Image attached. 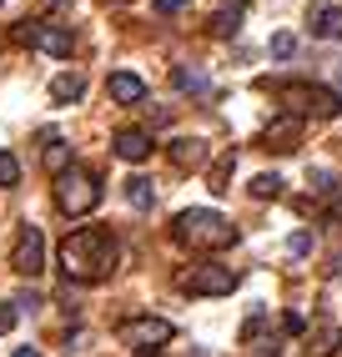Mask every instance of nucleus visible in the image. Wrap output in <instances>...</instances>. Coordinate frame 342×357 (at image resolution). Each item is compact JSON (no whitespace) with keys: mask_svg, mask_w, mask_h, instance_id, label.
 <instances>
[{"mask_svg":"<svg viewBox=\"0 0 342 357\" xmlns=\"http://www.w3.org/2000/svg\"><path fill=\"white\" fill-rule=\"evenodd\" d=\"M312 36L322 40H342V6H312Z\"/></svg>","mask_w":342,"mask_h":357,"instance_id":"nucleus-14","label":"nucleus"},{"mask_svg":"<svg viewBox=\"0 0 342 357\" xmlns=\"http://www.w3.org/2000/svg\"><path fill=\"white\" fill-rule=\"evenodd\" d=\"M241 10H247V0H227V6L216 10V15H211V36L232 40V36L241 31Z\"/></svg>","mask_w":342,"mask_h":357,"instance_id":"nucleus-15","label":"nucleus"},{"mask_svg":"<svg viewBox=\"0 0 342 357\" xmlns=\"http://www.w3.org/2000/svg\"><path fill=\"white\" fill-rule=\"evenodd\" d=\"M277 96H282V106H287V116H337L342 111V96L332 86H312V81H287V86H277Z\"/></svg>","mask_w":342,"mask_h":357,"instance_id":"nucleus-4","label":"nucleus"},{"mask_svg":"<svg viewBox=\"0 0 342 357\" xmlns=\"http://www.w3.org/2000/svg\"><path fill=\"white\" fill-rule=\"evenodd\" d=\"M121 261V242L111 227H76L61 242V272L70 282H106Z\"/></svg>","mask_w":342,"mask_h":357,"instance_id":"nucleus-1","label":"nucleus"},{"mask_svg":"<svg viewBox=\"0 0 342 357\" xmlns=\"http://www.w3.org/2000/svg\"><path fill=\"white\" fill-rule=\"evenodd\" d=\"M171 81H177V91H197V96L207 91V76H202V70H186V66L171 70Z\"/></svg>","mask_w":342,"mask_h":357,"instance_id":"nucleus-21","label":"nucleus"},{"mask_svg":"<svg viewBox=\"0 0 342 357\" xmlns=\"http://www.w3.org/2000/svg\"><path fill=\"white\" fill-rule=\"evenodd\" d=\"M106 91H111L116 106H141V101H146V81L136 76V70H111Z\"/></svg>","mask_w":342,"mask_h":357,"instance_id":"nucleus-10","label":"nucleus"},{"mask_svg":"<svg viewBox=\"0 0 342 357\" xmlns=\"http://www.w3.org/2000/svg\"><path fill=\"white\" fill-rule=\"evenodd\" d=\"M237 282L241 277L232 267H222V261H202V267H186L177 277V287L186 297H227V292H237Z\"/></svg>","mask_w":342,"mask_h":357,"instance_id":"nucleus-5","label":"nucleus"},{"mask_svg":"<svg viewBox=\"0 0 342 357\" xmlns=\"http://www.w3.org/2000/svg\"><path fill=\"white\" fill-rule=\"evenodd\" d=\"M86 96V76H81V70H61V76L51 81V101H81Z\"/></svg>","mask_w":342,"mask_h":357,"instance_id":"nucleus-16","label":"nucleus"},{"mask_svg":"<svg viewBox=\"0 0 342 357\" xmlns=\"http://www.w3.org/2000/svg\"><path fill=\"white\" fill-rule=\"evenodd\" d=\"M211 151H207V141L202 136H177L171 141V166H181V172H191V166H202Z\"/></svg>","mask_w":342,"mask_h":357,"instance_id":"nucleus-13","label":"nucleus"},{"mask_svg":"<svg viewBox=\"0 0 342 357\" xmlns=\"http://www.w3.org/2000/svg\"><path fill=\"white\" fill-rule=\"evenodd\" d=\"M282 327H287V332H307V317H302V312H287Z\"/></svg>","mask_w":342,"mask_h":357,"instance_id":"nucleus-26","label":"nucleus"},{"mask_svg":"<svg viewBox=\"0 0 342 357\" xmlns=\"http://www.w3.org/2000/svg\"><path fill=\"white\" fill-rule=\"evenodd\" d=\"M40 141H45V172H51V176H61L66 166H76V161H70V146L56 131H40Z\"/></svg>","mask_w":342,"mask_h":357,"instance_id":"nucleus-17","label":"nucleus"},{"mask_svg":"<svg viewBox=\"0 0 342 357\" xmlns=\"http://www.w3.org/2000/svg\"><path fill=\"white\" fill-rule=\"evenodd\" d=\"M272 56H277V61L297 56V36H292V31H277V36H272Z\"/></svg>","mask_w":342,"mask_h":357,"instance_id":"nucleus-22","label":"nucleus"},{"mask_svg":"<svg viewBox=\"0 0 342 357\" xmlns=\"http://www.w3.org/2000/svg\"><path fill=\"white\" fill-rule=\"evenodd\" d=\"M171 236H177L181 247H197V252H222V247L237 242V227L211 206H191V211H177Z\"/></svg>","mask_w":342,"mask_h":357,"instance_id":"nucleus-2","label":"nucleus"},{"mask_svg":"<svg viewBox=\"0 0 342 357\" xmlns=\"http://www.w3.org/2000/svg\"><path fill=\"white\" fill-rule=\"evenodd\" d=\"M20 181V161L10 151H0V186H15Z\"/></svg>","mask_w":342,"mask_h":357,"instance_id":"nucleus-23","label":"nucleus"},{"mask_svg":"<svg viewBox=\"0 0 342 357\" xmlns=\"http://www.w3.org/2000/svg\"><path fill=\"white\" fill-rule=\"evenodd\" d=\"M232 172H237V151H222V156L211 161V172H207V186H211L216 197H222V192H232Z\"/></svg>","mask_w":342,"mask_h":357,"instance_id":"nucleus-18","label":"nucleus"},{"mask_svg":"<svg viewBox=\"0 0 342 357\" xmlns=\"http://www.w3.org/2000/svg\"><path fill=\"white\" fill-rule=\"evenodd\" d=\"M252 197H257V202H272V197H282V176H277V172H262V176H252Z\"/></svg>","mask_w":342,"mask_h":357,"instance_id":"nucleus-20","label":"nucleus"},{"mask_svg":"<svg viewBox=\"0 0 342 357\" xmlns=\"http://www.w3.org/2000/svg\"><path fill=\"white\" fill-rule=\"evenodd\" d=\"M337 347H342V327L337 322H317L307 332V357H337Z\"/></svg>","mask_w":342,"mask_h":357,"instance_id":"nucleus-12","label":"nucleus"},{"mask_svg":"<svg viewBox=\"0 0 342 357\" xmlns=\"http://www.w3.org/2000/svg\"><path fill=\"white\" fill-rule=\"evenodd\" d=\"M297 141H302V121H297V116H287V111L262 131V146L267 151H297Z\"/></svg>","mask_w":342,"mask_h":357,"instance_id":"nucleus-8","label":"nucleus"},{"mask_svg":"<svg viewBox=\"0 0 342 357\" xmlns=\"http://www.w3.org/2000/svg\"><path fill=\"white\" fill-rule=\"evenodd\" d=\"M96 202H101V176L96 172L66 166V172L56 176V206L66 211V217H86V211H96Z\"/></svg>","mask_w":342,"mask_h":357,"instance_id":"nucleus-3","label":"nucleus"},{"mask_svg":"<svg viewBox=\"0 0 342 357\" xmlns=\"http://www.w3.org/2000/svg\"><path fill=\"white\" fill-rule=\"evenodd\" d=\"M15 357H40V352L36 347H15Z\"/></svg>","mask_w":342,"mask_h":357,"instance_id":"nucleus-28","label":"nucleus"},{"mask_svg":"<svg viewBox=\"0 0 342 357\" xmlns=\"http://www.w3.org/2000/svg\"><path fill=\"white\" fill-rule=\"evenodd\" d=\"M126 202H131L136 211H151V202H156V186L146 181V176H131V181H126Z\"/></svg>","mask_w":342,"mask_h":357,"instance_id":"nucleus-19","label":"nucleus"},{"mask_svg":"<svg viewBox=\"0 0 342 357\" xmlns=\"http://www.w3.org/2000/svg\"><path fill=\"white\" fill-rule=\"evenodd\" d=\"M15 317H20V307H15V302H0V337L15 327Z\"/></svg>","mask_w":342,"mask_h":357,"instance_id":"nucleus-25","label":"nucleus"},{"mask_svg":"<svg viewBox=\"0 0 342 357\" xmlns=\"http://www.w3.org/2000/svg\"><path fill=\"white\" fill-rule=\"evenodd\" d=\"M31 45L45 51V56H70V51H76V36H70V26H45V20H36Z\"/></svg>","mask_w":342,"mask_h":357,"instance_id":"nucleus-9","label":"nucleus"},{"mask_svg":"<svg viewBox=\"0 0 342 357\" xmlns=\"http://www.w3.org/2000/svg\"><path fill=\"white\" fill-rule=\"evenodd\" d=\"M10 267L20 277H40L45 272V231L36 222H26L15 231V247H10Z\"/></svg>","mask_w":342,"mask_h":357,"instance_id":"nucleus-7","label":"nucleus"},{"mask_svg":"<svg viewBox=\"0 0 342 357\" xmlns=\"http://www.w3.org/2000/svg\"><path fill=\"white\" fill-rule=\"evenodd\" d=\"M287 252H292V257H307V252H312V231H292Z\"/></svg>","mask_w":342,"mask_h":357,"instance_id":"nucleus-24","label":"nucleus"},{"mask_svg":"<svg viewBox=\"0 0 342 357\" xmlns=\"http://www.w3.org/2000/svg\"><path fill=\"white\" fill-rule=\"evenodd\" d=\"M186 6H191V0H156V10H161V15H171V10H186Z\"/></svg>","mask_w":342,"mask_h":357,"instance_id":"nucleus-27","label":"nucleus"},{"mask_svg":"<svg viewBox=\"0 0 342 357\" xmlns=\"http://www.w3.org/2000/svg\"><path fill=\"white\" fill-rule=\"evenodd\" d=\"M111 151H116L121 161H146V156H151V136L136 131V126H126V131L111 136Z\"/></svg>","mask_w":342,"mask_h":357,"instance_id":"nucleus-11","label":"nucleus"},{"mask_svg":"<svg viewBox=\"0 0 342 357\" xmlns=\"http://www.w3.org/2000/svg\"><path fill=\"white\" fill-rule=\"evenodd\" d=\"M171 337H177V327H171L166 317H131V322H121V342L131 347V357H156Z\"/></svg>","mask_w":342,"mask_h":357,"instance_id":"nucleus-6","label":"nucleus"}]
</instances>
